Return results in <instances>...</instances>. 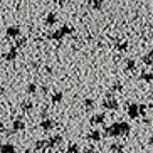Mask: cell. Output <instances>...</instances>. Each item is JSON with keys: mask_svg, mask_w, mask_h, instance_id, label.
<instances>
[{"mask_svg": "<svg viewBox=\"0 0 153 153\" xmlns=\"http://www.w3.org/2000/svg\"><path fill=\"white\" fill-rule=\"evenodd\" d=\"M128 47H130V42L128 41H120L114 45V49H116L118 52H125V51H128Z\"/></svg>", "mask_w": 153, "mask_h": 153, "instance_id": "2e32d148", "label": "cell"}, {"mask_svg": "<svg viewBox=\"0 0 153 153\" xmlns=\"http://www.w3.org/2000/svg\"><path fill=\"white\" fill-rule=\"evenodd\" d=\"M68 153H79V145L77 143H69L68 150H66Z\"/></svg>", "mask_w": 153, "mask_h": 153, "instance_id": "4316f807", "label": "cell"}, {"mask_svg": "<svg viewBox=\"0 0 153 153\" xmlns=\"http://www.w3.org/2000/svg\"><path fill=\"white\" fill-rule=\"evenodd\" d=\"M111 91H113V93L123 91V84H121V82H114V84H113V88H111Z\"/></svg>", "mask_w": 153, "mask_h": 153, "instance_id": "f1b7e54d", "label": "cell"}, {"mask_svg": "<svg viewBox=\"0 0 153 153\" xmlns=\"http://www.w3.org/2000/svg\"><path fill=\"white\" fill-rule=\"evenodd\" d=\"M86 138L89 140V141H101V138H103V135H101V131H98V130H91L88 135H86Z\"/></svg>", "mask_w": 153, "mask_h": 153, "instance_id": "8fae6325", "label": "cell"}, {"mask_svg": "<svg viewBox=\"0 0 153 153\" xmlns=\"http://www.w3.org/2000/svg\"><path fill=\"white\" fill-rule=\"evenodd\" d=\"M59 32H61V36H62V37H68V36H72L74 29H72L71 25H68V24H64V25H61Z\"/></svg>", "mask_w": 153, "mask_h": 153, "instance_id": "4fadbf2b", "label": "cell"}, {"mask_svg": "<svg viewBox=\"0 0 153 153\" xmlns=\"http://www.w3.org/2000/svg\"><path fill=\"white\" fill-rule=\"evenodd\" d=\"M84 2H88V4H89V2H91V0H84Z\"/></svg>", "mask_w": 153, "mask_h": 153, "instance_id": "d590c367", "label": "cell"}, {"mask_svg": "<svg viewBox=\"0 0 153 153\" xmlns=\"http://www.w3.org/2000/svg\"><path fill=\"white\" fill-rule=\"evenodd\" d=\"M130 131H131V126L126 121H116L109 126H104V136H113V138L126 136L130 135Z\"/></svg>", "mask_w": 153, "mask_h": 153, "instance_id": "6da1fadb", "label": "cell"}, {"mask_svg": "<svg viewBox=\"0 0 153 153\" xmlns=\"http://www.w3.org/2000/svg\"><path fill=\"white\" fill-rule=\"evenodd\" d=\"M57 153H61V152H57Z\"/></svg>", "mask_w": 153, "mask_h": 153, "instance_id": "74e56055", "label": "cell"}, {"mask_svg": "<svg viewBox=\"0 0 153 153\" xmlns=\"http://www.w3.org/2000/svg\"><path fill=\"white\" fill-rule=\"evenodd\" d=\"M104 120H106V114L104 113H98V114H93L89 118V123L91 125H103Z\"/></svg>", "mask_w": 153, "mask_h": 153, "instance_id": "30bf717a", "label": "cell"}, {"mask_svg": "<svg viewBox=\"0 0 153 153\" xmlns=\"http://www.w3.org/2000/svg\"><path fill=\"white\" fill-rule=\"evenodd\" d=\"M52 2H54L56 5H59V7H62V5H66V2H68V0H52Z\"/></svg>", "mask_w": 153, "mask_h": 153, "instance_id": "f546056e", "label": "cell"}, {"mask_svg": "<svg viewBox=\"0 0 153 153\" xmlns=\"http://www.w3.org/2000/svg\"><path fill=\"white\" fill-rule=\"evenodd\" d=\"M141 62H143L145 66H146V68H150V66H152V64H153V59H152V51H148V52H146V54H145L143 57H141Z\"/></svg>", "mask_w": 153, "mask_h": 153, "instance_id": "ffe728a7", "label": "cell"}, {"mask_svg": "<svg viewBox=\"0 0 153 153\" xmlns=\"http://www.w3.org/2000/svg\"><path fill=\"white\" fill-rule=\"evenodd\" d=\"M153 74L150 71H143L141 72V74H140V79H141V81H145V82H148V84H152V79H153Z\"/></svg>", "mask_w": 153, "mask_h": 153, "instance_id": "7402d4cb", "label": "cell"}, {"mask_svg": "<svg viewBox=\"0 0 153 153\" xmlns=\"http://www.w3.org/2000/svg\"><path fill=\"white\" fill-rule=\"evenodd\" d=\"M101 106H103L104 109H108V111H116V109L120 108V103H118V99H114V96H113V98H104Z\"/></svg>", "mask_w": 153, "mask_h": 153, "instance_id": "7a4b0ae2", "label": "cell"}, {"mask_svg": "<svg viewBox=\"0 0 153 153\" xmlns=\"http://www.w3.org/2000/svg\"><path fill=\"white\" fill-rule=\"evenodd\" d=\"M143 123H145V125H148V126H150V125H152V120L145 116V118H143Z\"/></svg>", "mask_w": 153, "mask_h": 153, "instance_id": "d6a6232c", "label": "cell"}, {"mask_svg": "<svg viewBox=\"0 0 153 153\" xmlns=\"http://www.w3.org/2000/svg\"><path fill=\"white\" fill-rule=\"evenodd\" d=\"M109 150H111L113 153H121L123 150H125V145L123 143H111L109 145Z\"/></svg>", "mask_w": 153, "mask_h": 153, "instance_id": "44dd1931", "label": "cell"}, {"mask_svg": "<svg viewBox=\"0 0 153 153\" xmlns=\"http://www.w3.org/2000/svg\"><path fill=\"white\" fill-rule=\"evenodd\" d=\"M62 99H64V93H62V91H56V93L51 94V103H52V104L62 103Z\"/></svg>", "mask_w": 153, "mask_h": 153, "instance_id": "7c38bea8", "label": "cell"}, {"mask_svg": "<svg viewBox=\"0 0 153 153\" xmlns=\"http://www.w3.org/2000/svg\"><path fill=\"white\" fill-rule=\"evenodd\" d=\"M89 4H91V7H93V10H101L103 9L104 0H91Z\"/></svg>", "mask_w": 153, "mask_h": 153, "instance_id": "484cf974", "label": "cell"}, {"mask_svg": "<svg viewBox=\"0 0 153 153\" xmlns=\"http://www.w3.org/2000/svg\"><path fill=\"white\" fill-rule=\"evenodd\" d=\"M82 106H84V109H88V111L94 109V99L86 98V99H84V103H82Z\"/></svg>", "mask_w": 153, "mask_h": 153, "instance_id": "cb8c5ba5", "label": "cell"}, {"mask_svg": "<svg viewBox=\"0 0 153 153\" xmlns=\"http://www.w3.org/2000/svg\"><path fill=\"white\" fill-rule=\"evenodd\" d=\"M0 146H2V140H0Z\"/></svg>", "mask_w": 153, "mask_h": 153, "instance_id": "8d00e7d4", "label": "cell"}, {"mask_svg": "<svg viewBox=\"0 0 153 153\" xmlns=\"http://www.w3.org/2000/svg\"><path fill=\"white\" fill-rule=\"evenodd\" d=\"M25 130V121L22 120V116H17L12 121V133H19V131Z\"/></svg>", "mask_w": 153, "mask_h": 153, "instance_id": "5b68a950", "label": "cell"}, {"mask_svg": "<svg viewBox=\"0 0 153 153\" xmlns=\"http://www.w3.org/2000/svg\"><path fill=\"white\" fill-rule=\"evenodd\" d=\"M126 113H128V116H130L131 120H136V118H140L138 103H130V104H128V108H126Z\"/></svg>", "mask_w": 153, "mask_h": 153, "instance_id": "52a82bcc", "label": "cell"}, {"mask_svg": "<svg viewBox=\"0 0 153 153\" xmlns=\"http://www.w3.org/2000/svg\"><path fill=\"white\" fill-rule=\"evenodd\" d=\"M44 24L47 25V27H54L56 24H57V14L49 12V14L45 15V19H44Z\"/></svg>", "mask_w": 153, "mask_h": 153, "instance_id": "ba28073f", "label": "cell"}, {"mask_svg": "<svg viewBox=\"0 0 153 153\" xmlns=\"http://www.w3.org/2000/svg\"><path fill=\"white\" fill-rule=\"evenodd\" d=\"M41 93H42V94H47V93H49V88H47V86H41Z\"/></svg>", "mask_w": 153, "mask_h": 153, "instance_id": "1f68e13d", "label": "cell"}, {"mask_svg": "<svg viewBox=\"0 0 153 153\" xmlns=\"http://www.w3.org/2000/svg\"><path fill=\"white\" fill-rule=\"evenodd\" d=\"M22 34V30H20V27L19 25H9V27L5 29V36H7V39H17L19 36Z\"/></svg>", "mask_w": 153, "mask_h": 153, "instance_id": "3957f363", "label": "cell"}, {"mask_svg": "<svg viewBox=\"0 0 153 153\" xmlns=\"http://www.w3.org/2000/svg\"><path fill=\"white\" fill-rule=\"evenodd\" d=\"M82 153H98V150H96V148H93V146H89V148H86Z\"/></svg>", "mask_w": 153, "mask_h": 153, "instance_id": "4dcf8cb0", "label": "cell"}, {"mask_svg": "<svg viewBox=\"0 0 153 153\" xmlns=\"http://www.w3.org/2000/svg\"><path fill=\"white\" fill-rule=\"evenodd\" d=\"M39 126H41L42 131H51L56 128V121L54 120H51V118H42L41 123H39Z\"/></svg>", "mask_w": 153, "mask_h": 153, "instance_id": "277c9868", "label": "cell"}, {"mask_svg": "<svg viewBox=\"0 0 153 153\" xmlns=\"http://www.w3.org/2000/svg\"><path fill=\"white\" fill-rule=\"evenodd\" d=\"M14 41H15V47H17V49H20V47H24V45L27 44V37L20 34V36H19L17 39H14Z\"/></svg>", "mask_w": 153, "mask_h": 153, "instance_id": "d6986e66", "label": "cell"}, {"mask_svg": "<svg viewBox=\"0 0 153 153\" xmlns=\"http://www.w3.org/2000/svg\"><path fill=\"white\" fill-rule=\"evenodd\" d=\"M146 104L145 103H141V104H138V111H140V116H146Z\"/></svg>", "mask_w": 153, "mask_h": 153, "instance_id": "83f0119b", "label": "cell"}, {"mask_svg": "<svg viewBox=\"0 0 153 153\" xmlns=\"http://www.w3.org/2000/svg\"><path fill=\"white\" fill-rule=\"evenodd\" d=\"M14 153H15V152H14Z\"/></svg>", "mask_w": 153, "mask_h": 153, "instance_id": "f35d334b", "label": "cell"}, {"mask_svg": "<svg viewBox=\"0 0 153 153\" xmlns=\"http://www.w3.org/2000/svg\"><path fill=\"white\" fill-rule=\"evenodd\" d=\"M37 89H39V86H37L36 82H29L27 88H25V93H27V94H36Z\"/></svg>", "mask_w": 153, "mask_h": 153, "instance_id": "603a6c76", "label": "cell"}, {"mask_svg": "<svg viewBox=\"0 0 153 153\" xmlns=\"http://www.w3.org/2000/svg\"><path fill=\"white\" fill-rule=\"evenodd\" d=\"M30 153H32V152H30Z\"/></svg>", "mask_w": 153, "mask_h": 153, "instance_id": "ab89813d", "label": "cell"}, {"mask_svg": "<svg viewBox=\"0 0 153 153\" xmlns=\"http://www.w3.org/2000/svg\"><path fill=\"white\" fill-rule=\"evenodd\" d=\"M34 146H36L37 152H39V150H45L47 148V140H37L36 143H34Z\"/></svg>", "mask_w": 153, "mask_h": 153, "instance_id": "d4e9b609", "label": "cell"}, {"mask_svg": "<svg viewBox=\"0 0 153 153\" xmlns=\"http://www.w3.org/2000/svg\"><path fill=\"white\" fill-rule=\"evenodd\" d=\"M17 56H19V49L14 45V47H10L4 54V59H5V62H14L15 59H17Z\"/></svg>", "mask_w": 153, "mask_h": 153, "instance_id": "8992f818", "label": "cell"}, {"mask_svg": "<svg viewBox=\"0 0 153 153\" xmlns=\"http://www.w3.org/2000/svg\"><path fill=\"white\" fill-rule=\"evenodd\" d=\"M62 143V135H54L47 140V148H54V146H59Z\"/></svg>", "mask_w": 153, "mask_h": 153, "instance_id": "9c48e42d", "label": "cell"}, {"mask_svg": "<svg viewBox=\"0 0 153 153\" xmlns=\"http://www.w3.org/2000/svg\"><path fill=\"white\" fill-rule=\"evenodd\" d=\"M4 131H5V125L0 121V133H4Z\"/></svg>", "mask_w": 153, "mask_h": 153, "instance_id": "836d02e7", "label": "cell"}, {"mask_svg": "<svg viewBox=\"0 0 153 153\" xmlns=\"http://www.w3.org/2000/svg\"><path fill=\"white\" fill-rule=\"evenodd\" d=\"M135 69H136L135 59H126V61H125V71L126 72H133Z\"/></svg>", "mask_w": 153, "mask_h": 153, "instance_id": "9a60e30c", "label": "cell"}, {"mask_svg": "<svg viewBox=\"0 0 153 153\" xmlns=\"http://www.w3.org/2000/svg\"><path fill=\"white\" fill-rule=\"evenodd\" d=\"M20 109L25 111V113H30L32 109H34V103H32V101H22V103H20Z\"/></svg>", "mask_w": 153, "mask_h": 153, "instance_id": "ac0fdd59", "label": "cell"}, {"mask_svg": "<svg viewBox=\"0 0 153 153\" xmlns=\"http://www.w3.org/2000/svg\"><path fill=\"white\" fill-rule=\"evenodd\" d=\"M5 94V89H4V86H0V98Z\"/></svg>", "mask_w": 153, "mask_h": 153, "instance_id": "e575fe53", "label": "cell"}, {"mask_svg": "<svg viewBox=\"0 0 153 153\" xmlns=\"http://www.w3.org/2000/svg\"><path fill=\"white\" fill-rule=\"evenodd\" d=\"M0 152H2V153H14V152H15L14 143H2V146H0Z\"/></svg>", "mask_w": 153, "mask_h": 153, "instance_id": "e0dca14e", "label": "cell"}, {"mask_svg": "<svg viewBox=\"0 0 153 153\" xmlns=\"http://www.w3.org/2000/svg\"><path fill=\"white\" fill-rule=\"evenodd\" d=\"M47 39H49V41H62L64 37L61 36V32H59V29H57V30L47 32Z\"/></svg>", "mask_w": 153, "mask_h": 153, "instance_id": "5bb4252c", "label": "cell"}]
</instances>
